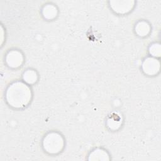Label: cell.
Instances as JSON below:
<instances>
[{
	"label": "cell",
	"mask_w": 161,
	"mask_h": 161,
	"mask_svg": "<svg viewBox=\"0 0 161 161\" xmlns=\"http://www.w3.org/2000/svg\"><path fill=\"white\" fill-rule=\"evenodd\" d=\"M149 52L152 57H159L160 54V45L156 43L150 45L149 47Z\"/></svg>",
	"instance_id": "10"
},
{
	"label": "cell",
	"mask_w": 161,
	"mask_h": 161,
	"mask_svg": "<svg viewBox=\"0 0 161 161\" xmlns=\"http://www.w3.org/2000/svg\"><path fill=\"white\" fill-rule=\"evenodd\" d=\"M89 157V160H108L109 159V155L106 150L96 148L90 153Z\"/></svg>",
	"instance_id": "8"
},
{
	"label": "cell",
	"mask_w": 161,
	"mask_h": 161,
	"mask_svg": "<svg viewBox=\"0 0 161 161\" xmlns=\"http://www.w3.org/2000/svg\"><path fill=\"white\" fill-rule=\"evenodd\" d=\"M23 81L28 85L35 84L38 79V75L35 70L33 69L26 70L23 74Z\"/></svg>",
	"instance_id": "7"
},
{
	"label": "cell",
	"mask_w": 161,
	"mask_h": 161,
	"mask_svg": "<svg viewBox=\"0 0 161 161\" xmlns=\"http://www.w3.org/2000/svg\"><path fill=\"white\" fill-rule=\"evenodd\" d=\"M142 70L148 75H154L159 72L160 62L153 57H147L142 64Z\"/></svg>",
	"instance_id": "3"
},
{
	"label": "cell",
	"mask_w": 161,
	"mask_h": 161,
	"mask_svg": "<svg viewBox=\"0 0 161 161\" xmlns=\"http://www.w3.org/2000/svg\"><path fill=\"white\" fill-rule=\"evenodd\" d=\"M32 92L28 84L22 81H16L8 86L5 92L7 103L15 109H22L31 102Z\"/></svg>",
	"instance_id": "1"
},
{
	"label": "cell",
	"mask_w": 161,
	"mask_h": 161,
	"mask_svg": "<svg viewBox=\"0 0 161 161\" xmlns=\"http://www.w3.org/2000/svg\"><path fill=\"white\" fill-rule=\"evenodd\" d=\"M5 60L9 67L17 68L21 66L23 62V56L21 52L16 50H10L6 54Z\"/></svg>",
	"instance_id": "4"
},
{
	"label": "cell",
	"mask_w": 161,
	"mask_h": 161,
	"mask_svg": "<svg viewBox=\"0 0 161 161\" xmlns=\"http://www.w3.org/2000/svg\"><path fill=\"white\" fill-rule=\"evenodd\" d=\"M42 10L43 16L45 19H53L57 16V9L56 7L52 4H48L45 6Z\"/></svg>",
	"instance_id": "9"
},
{
	"label": "cell",
	"mask_w": 161,
	"mask_h": 161,
	"mask_svg": "<svg viewBox=\"0 0 161 161\" xmlns=\"http://www.w3.org/2000/svg\"><path fill=\"white\" fill-rule=\"evenodd\" d=\"M150 26L145 21H140L135 25V33L140 36H145L150 32Z\"/></svg>",
	"instance_id": "6"
},
{
	"label": "cell",
	"mask_w": 161,
	"mask_h": 161,
	"mask_svg": "<svg viewBox=\"0 0 161 161\" xmlns=\"http://www.w3.org/2000/svg\"><path fill=\"white\" fill-rule=\"evenodd\" d=\"M65 142L61 134L56 131L47 133L43 138L42 147L45 152L50 155H57L64 147Z\"/></svg>",
	"instance_id": "2"
},
{
	"label": "cell",
	"mask_w": 161,
	"mask_h": 161,
	"mask_svg": "<svg viewBox=\"0 0 161 161\" xmlns=\"http://www.w3.org/2000/svg\"><path fill=\"white\" fill-rule=\"evenodd\" d=\"M113 11L118 14H126L131 11L134 6V1H110Z\"/></svg>",
	"instance_id": "5"
}]
</instances>
